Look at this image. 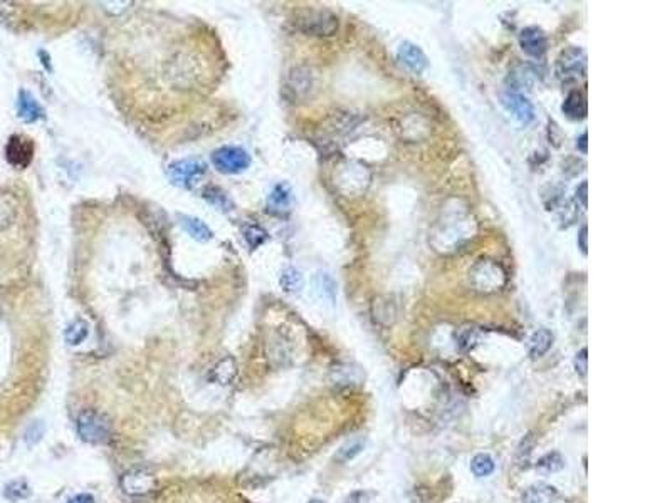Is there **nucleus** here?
<instances>
[{"mask_svg": "<svg viewBox=\"0 0 672 503\" xmlns=\"http://www.w3.org/2000/svg\"><path fill=\"white\" fill-rule=\"evenodd\" d=\"M29 495H31V488H29V485L25 483L24 480L11 481L6 487V497L12 502L24 500V498H27Z\"/></svg>", "mask_w": 672, "mask_h": 503, "instance_id": "obj_30", "label": "nucleus"}, {"mask_svg": "<svg viewBox=\"0 0 672 503\" xmlns=\"http://www.w3.org/2000/svg\"><path fill=\"white\" fill-rule=\"evenodd\" d=\"M315 287H316V292L320 294L321 299H324V301H328L329 304L335 302L336 284H335V281L331 278V276H328L327 272L316 274Z\"/></svg>", "mask_w": 672, "mask_h": 503, "instance_id": "obj_22", "label": "nucleus"}, {"mask_svg": "<svg viewBox=\"0 0 672 503\" xmlns=\"http://www.w3.org/2000/svg\"><path fill=\"white\" fill-rule=\"evenodd\" d=\"M205 163L200 160H179L168 167V176L177 187L192 188V185L205 173Z\"/></svg>", "mask_w": 672, "mask_h": 503, "instance_id": "obj_7", "label": "nucleus"}, {"mask_svg": "<svg viewBox=\"0 0 672 503\" xmlns=\"http://www.w3.org/2000/svg\"><path fill=\"white\" fill-rule=\"evenodd\" d=\"M121 488L130 497H143L151 493L156 487V479L146 470H130L121 476Z\"/></svg>", "mask_w": 672, "mask_h": 503, "instance_id": "obj_8", "label": "nucleus"}, {"mask_svg": "<svg viewBox=\"0 0 672 503\" xmlns=\"http://www.w3.org/2000/svg\"><path fill=\"white\" fill-rule=\"evenodd\" d=\"M558 498V490L548 483H536L525 490L523 503H553Z\"/></svg>", "mask_w": 672, "mask_h": 503, "instance_id": "obj_17", "label": "nucleus"}, {"mask_svg": "<svg viewBox=\"0 0 672 503\" xmlns=\"http://www.w3.org/2000/svg\"><path fill=\"white\" fill-rule=\"evenodd\" d=\"M294 24L301 32L316 37L335 36L338 27H340L338 17L333 14V12L327 10V8H310V10H304L296 17Z\"/></svg>", "mask_w": 672, "mask_h": 503, "instance_id": "obj_2", "label": "nucleus"}, {"mask_svg": "<svg viewBox=\"0 0 672 503\" xmlns=\"http://www.w3.org/2000/svg\"><path fill=\"white\" fill-rule=\"evenodd\" d=\"M313 84H315V76H313L310 67H294L287 76L284 91L289 96V99H303L311 92Z\"/></svg>", "mask_w": 672, "mask_h": 503, "instance_id": "obj_10", "label": "nucleus"}, {"mask_svg": "<svg viewBox=\"0 0 672 503\" xmlns=\"http://www.w3.org/2000/svg\"><path fill=\"white\" fill-rule=\"evenodd\" d=\"M587 73V52L582 48H568L561 50L556 59L555 74L560 81H573L583 78Z\"/></svg>", "mask_w": 672, "mask_h": 503, "instance_id": "obj_6", "label": "nucleus"}, {"mask_svg": "<svg viewBox=\"0 0 672 503\" xmlns=\"http://www.w3.org/2000/svg\"><path fill=\"white\" fill-rule=\"evenodd\" d=\"M469 281L476 290L493 292V290H500L505 285L506 274L501 265L494 264L491 260H479L469 272Z\"/></svg>", "mask_w": 672, "mask_h": 503, "instance_id": "obj_3", "label": "nucleus"}, {"mask_svg": "<svg viewBox=\"0 0 672 503\" xmlns=\"http://www.w3.org/2000/svg\"><path fill=\"white\" fill-rule=\"evenodd\" d=\"M363 448H365V438L350 439V441L341 446V450L338 451V460H341V462H350V460H353L355 456L362 453Z\"/></svg>", "mask_w": 672, "mask_h": 503, "instance_id": "obj_28", "label": "nucleus"}, {"mask_svg": "<svg viewBox=\"0 0 672 503\" xmlns=\"http://www.w3.org/2000/svg\"><path fill=\"white\" fill-rule=\"evenodd\" d=\"M501 103L506 111L521 125H530L535 120V108L526 96L519 94L516 91H506L502 92Z\"/></svg>", "mask_w": 672, "mask_h": 503, "instance_id": "obj_9", "label": "nucleus"}, {"mask_svg": "<svg viewBox=\"0 0 672 503\" xmlns=\"http://www.w3.org/2000/svg\"><path fill=\"white\" fill-rule=\"evenodd\" d=\"M235 374H238V366H235L234 357H226L214 367L212 373H210V379L217 384L226 386V384H231L234 381Z\"/></svg>", "mask_w": 672, "mask_h": 503, "instance_id": "obj_20", "label": "nucleus"}, {"mask_svg": "<svg viewBox=\"0 0 672 503\" xmlns=\"http://www.w3.org/2000/svg\"><path fill=\"white\" fill-rule=\"evenodd\" d=\"M519 45H521L523 52L531 57H541L548 49V39L543 29L536 27V25H530L525 27L519 34Z\"/></svg>", "mask_w": 672, "mask_h": 503, "instance_id": "obj_13", "label": "nucleus"}, {"mask_svg": "<svg viewBox=\"0 0 672 503\" xmlns=\"http://www.w3.org/2000/svg\"><path fill=\"white\" fill-rule=\"evenodd\" d=\"M346 503H369V497H366V493L358 492L353 493V495L346 500Z\"/></svg>", "mask_w": 672, "mask_h": 503, "instance_id": "obj_37", "label": "nucleus"}, {"mask_svg": "<svg viewBox=\"0 0 672 503\" xmlns=\"http://www.w3.org/2000/svg\"><path fill=\"white\" fill-rule=\"evenodd\" d=\"M204 197H205V200L210 203V205L215 206V208H219L222 211L224 210H226V211L232 210V201L229 200V198H227V195L222 192L221 188H217V187L207 188Z\"/></svg>", "mask_w": 672, "mask_h": 503, "instance_id": "obj_27", "label": "nucleus"}, {"mask_svg": "<svg viewBox=\"0 0 672 503\" xmlns=\"http://www.w3.org/2000/svg\"><path fill=\"white\" fill-rule=\"evenodd\" d=\"M397 61L413 74H422L429 67V59L425 52L413 42L405 41L397 49Z\"/></svg>", "mask_w": 672, "mask_h": 503, "instance_id": "obj_12", "label": "nucleus"}, {"mask_svg": "<svg viewBox=\"0 0 672 503\" xmlns=\"http://www.w3.org/2000/svg\"><path fill=\"white\" fill-rule=\"evenodd\" d=\"M212 164L224 175H238L251 167V156L242 148L222 146L212 153Z\"/></svg>", "mask_w": 672, "mask_h": 503, "instance_id": "obj_5", "label": "nucleus"}, {"mask_svg": "<svg viewBox=\"0 0 672 503\" xmlns=\"http://www.w3.org/2000/svg\"><path fill=\"white\" fill-rule=\"evenodd\" d=\"M553 341H555V337H553L551 331H548V329H538V331L530 337L528 353H530V356L533 359L544 356V354L551 349Z\"/></svg>", "mask_w": 672, "mask_h": 503, "instance_id": "obj_18", "label": "nucleus"}, {"mask_svg": "<svg viewBox=\"0 0 672 503\" xmlns=\"http://www.w3.org/2000/svg\"><path fill=\"white\" fill-rule=\"evenodd\" d=\"M244 239H246L249 247H251L252 250H256L257 247H261V245L268 240V232L259 225H249L246 230H244Z\"/></svg>", "mask_w": 672, "mask_h": 503, "instance_id": "obj_29", "label": "nucleus"}, {"mask_svg": "<svg viewBox=\"0 0 672 503\" xmlns=\"http://www.w3.org/2000/svg\"><path fill=\"white\" fill-rule=\"evenodd\" d=\"M563 468H565V458L558 453V451H551V453L541 456L538 463H536V472L541 473V475H551V473L563 470Z\"/></svg>", "mask_w": 672, "mask_h": 503, "instance_id": "obj_21", "label": "nucleus"}, {"mask_svg": "<svg viewBox=\"0 0 672 503\" xmlns=\"http://www.w3.org/2000/svg\"><path fill=\"white\" fill-rule=\"evenodd\" d=\"M44 425H42L41 421H34L31 426H29L27 431H25V434H24V439H25V443H27L29 446H34L36 445V443H39L42 437H44Z\"/></svg>", "mask_w": 672, "mask_h": 503, "instance_id": "obj_31", "label": "nucleus"}, {"mask_svg": "<svg viewBox=\"0 0 672 503\" xmlns=\"http://www.w3.org/2000/svg\"><path fill=\"white\" fill-rule=\"evenodd\" d=\"M17 114L24 122H36L44 118V109L31 92L22 90L19 91V98H17Z\"/></svg>", "mask_w": 672, "mask_h": 503, "instance_id": "obj_14", "label": "nucleus"}, {"mask_svg": "<svg viewBox=\"0 0 672 503\" xmlns=\"http://www.w3.org/2000/svg\"><path fill=\"white\" fill-rule=\"evenodd\" d=\"M471 472L474 473L477 479L489 476L494 472V460L486 453L476 455L471 462Z\"/></svg>", "mask_w": 672, "mask_h": 503, "instance_id": "obj_25", "label": "nucleus"}, {"mask_svg": "<svg viewBox=\"0 0 672 503\" xmlns=\"http://www.w3.org/2000/svg\"><path fill=\"white\" fill-rule=\"evenodd\" d=\"M6 156L7 162L12 164V167L19 168V170H24L27 168L32 162L34 156V145L29 138L19 136V134H14L8 139L7 146H6Z\"/></svg>", "mask_w": 672, "mask_h": 503, "instance_id": "obj_11", "label": "nucleus"}, {"mask_svg": "<svg viewBox=\"0 0 672 503\" xmlns=\"http://www.w3.org/2000/svg\"><path fill=\"white\" fill-rule=\"evenodd\" d=\"M67 503H95V497L90 493H79V495L69 498Z\"/></svg>", "mask_w": 672, "mask_h": 503, "instance_id": "obj_36", "label": "nucleus"}, {"mask_svg": "<svg viewBox=\"0 0 672 503\" xmlns=\"http://www.w3.org/2000/svg\"><path fill=\"white\" fill-rule=\"evenodd\" d=\"M76 428H78L79 437L86 443H104L108 441L109 433H111L109 421L103 414L92 411V409H86L79 414Z\"/></svg>", "mask_w": 672, "mask_h": 503, "instance_id": "obj_4", "label": "nucleus"}, {"mask_svg": "<svg viewBox=\"0 0 672 503\" xmlns=\"http://www.w3.org/2000/svg\"><path fill=\"white\" fill-rule=\"evenodd\" d=\"M587 139H589V134H587V131H585V133H582V136L577 139V148L582 151L583 155H587V151H589V148H587Z\"/></svg>", "mask_w": 672, "mask_h": 503, "instance_id": "obj_38", "label": "nucleus"}, {"mask_svg": "<svg viewBox=\"0 0 672 503\" xmlns=\"http://www.w3.org/2000/svg\"><path fill=\"white\" fill-rule=\"evenodd\" d=\"M281 287L286 292H299L303 287V276L298 269L287 267L281 274Z\"/></svg>", "mask_w": 672, "mask_h": 503, "instance_id": "obj_24", "label": "nucleus"}, {"mask_svg": "<svg viewBox=\"0 0 672 503\" xmlns=\"http://www.w3.org/2000/svg\"><path fill=\"white\" fill-rule=\"evenodd\" d=\"M561 111H563V114L568 118V120H573V121L585 120L589 109H587V99L585 96H583V92L580 91L568 92V96H566L563 101V106H561Z\"/></svg>", "mask_w": 672, "mask_h": 503, "instance_id": "obj_15", "label": "nucleus"}, {"mask_svg": "<svg viewBox=\"0 0 672 503\" xmlns=\"http://www.w3.org/2000/svg\"><path fill=\"white\" fill-rule=\"evenodd\" d=\"M291 203H293V192H291L289 185L279 183L273 188L270 195L268 198V206L273 213H286L291 210Z\"/></svg>", "mask_w": 672, "mask_h": 503, "instance_id": "obj_16", "label": "nucleus"}, {"mask_svg": "<svg viewBox=\"0 0 672 503\" xmlns=\"http://www.w3.org/2000/svg\"><path fill=\"white\" fill-rule=\"evenodd\" d=\"M458 342H459V346H460V348H462V349H471L472 346H474V342H476V334H474V331H472V329H469V327H464L462 331L459 332Z\"/></svg>", "mask_w": 672, "mask_h": 503, "instance_id": "obj_32", "label": "nucleus"}, {"mask_svg": "<svg viewBox=\"0 0 672 503\" xmlns=\"http://www.w3.org/2000/svg\"><path fill=\"white\" fill-rule=\"evenodd\" d=\"M587 190H589V183H587V181H582L580 187L577 188V200L582 203L583 208H587V200H589V192H587Z\"/></svg>", "mask_w": 672, "mask_h": 503, "instance_id": "obj_35", "label": "nucleus"}, {"mask_svg": "<svg viewBox=\"0 0 672 503\" xmlns=\"http://www.w3.org/2000/svg\"><path fill=\"white\" fill-rule=\"evenodd\" d=\"M362 379V373L358 369H355L352 366H340L335 367L333 371V381L335 384H357Z\"/></svg>", "mask_w": 672, "mask_h": 503, "instance_id": "obj_26", "label": "nucleus"}, {"mask_svg": "<svg viewBox=\"0 0 672 503\" xmlns=\"http://www.w3.org/2000/svg\"><path fill=\"white\" fill-rule=\"evenodd\" d=\"M88 334H90V325H88L86 320L76 319L69 325H67L64 337H66L67 344L78 346V344H81V342L86 341Z\"/></svg>", "mask_w": 672, "mask_h": 503, "instance_id": "obj_23", "label": "nucleus"}, {"mask_svg": "<svg viewBox=\"0 0 672 503\" xmlns=\"http://www.w3.org/2000/svg\"><path fill=\"white\" fill-rule=\"evenodd\" d=\"M310 503H324V502H321V500H311Z\"/></svg>", "mask_w": 672, "mask_h": 503, "instance_id": "obj_39", "label": "nucleus"}, {"mask_svg": "<svg viewBox=\"0 0 672 503\" xmlns=\"http://www.w3.org/2000/svg\"><path fill=\"white\" fill-rule=\"evenodd\" d=\"M578 247H580L583 255H587V252H589V228H587V225H583L580 228V234H578Z\"/></svg>", "mask_w": 672, "mask_h": 503, "instance_id": "obj_34", "label": "nucleus"}, {"mask_svg": "<svg viewBox=\"0 0 672 503\" xmlns=\"http://www.w3.org/2000/svg\"><path fill=\"white\" fill-rule=\"evenodd\" d=\"M180 225L193 240H197V242H209V240L214 236L212 230H210V228L207 227L202 220H198L196 217H188V215H184V217H181L180 215Z\"/></svg>", "mask_w": 672, "mask_h": 503, "instance_id": "obj_19", "label": "nucleus"}, {"mask_svg": "<svg viewBox=\"0 0 672 503\" xmlns=\"http://www.w3.org/2000/svg\"><path fill=\"white\" fill-rule=\"evenodd\" d=\"M587 354H589V350H587V348H583L580 353L577 354V357H575V369H577V373L583 376V378H585L587 369H589V356H587Z\"/></svg>", "mask_w": 672, "mask_h": 503, "instance_id": "obj_33", "label": "nucleus"}, {"mask_svg": "<svg viewBox=\"0 0 672 503\" xmlns=\"http://www.w3.org/2000/svg\"><path fill=\"white\" fill-rule=\"evenodd\" d=\"M452 225L447 227L444 223H439L442 228H435L434 232V245L435 250L441 252H447V247H451V250H455L462 245L464 242H467L469 236L471 235V225H472V218L469 217L466 211H452L449 215Z\"/></svg>", "mask_w": 672, "mask_h": 503, "instance_id": "obj_1", "label": "nucleus"}]
</instances>
